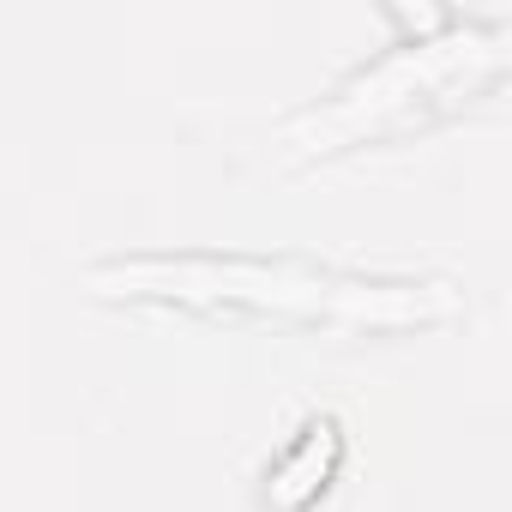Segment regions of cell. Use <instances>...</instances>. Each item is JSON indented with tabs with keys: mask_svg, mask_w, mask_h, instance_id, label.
<instances>
[{
	"mask_svg": "<svg viewBox=\"0 0 512 512\" xmlns=\"http://www.w3.org/2000/svg\"><path fill=\"white\" fill-rule=\"evenodd\" d=\"M500 31H446V37H428V43H398L386 61L362 67L326 109L302 115L290 127V145L302 151H338L344 139L368 133V127H386L392 115L404 109H422L428 97H446L458 91L470 73H488L500 67Z\"/></svg>",
	"mask_w": 512,
	"mask_h": 512,
	"instance_id": "2",
	"label": "cell"
},
{
	"mask_svg": "<svg viewBox=\"0 0 512 512\" xmlns=\"http://www.w3.org/2000/svg\"><path fill=\"white\" fill-rule=\"evenodd\" d=\"M91 296L169 302L199 314H266L314 332H422L464 314V296L440 278H380L320 266L296 253H139L97 266Z\"/></svg>",
	"mask_w": 512,
	"mask_h": 512,
	"instance_id": "1",
	"label": "cell"
},
{
	"mask_svg": "<svg viewBox=\"0 0 512 512\" xmlns=\"http://www.w3.org/2000/svg\"><path fill=\"white\" fill-rule=\"evenodd\" d=\"M332 458H338V428H332V422H314V428H308V440H302L278 470H272V500L284 506V500H290V488H296V476H314V488H320V476L332 470Z\"/></svg>",
	"mask_w": 512,
	"mask_h": 512,
	"instance_id": "3",
	"label": "cell"
}]
</instances>
